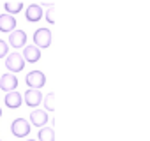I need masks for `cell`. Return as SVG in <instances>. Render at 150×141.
Segmentation results:
<instances>
[{
	"label": "cell",
	"instance_id": "6",
	"mask_svg": "<svg viewBox=\"0 0 150 141\" xmlns=\"http://www.w3.org/2000/svg\"><path fill=\"white\" fill-rule=\"evenodd\" d=\"M25 99V102H27V106H30V108H37L41 102H42V94L39 92V90H32V88H27V92H25V95H23Z\"/></svg>",
	"mask_w": 150,
	"mask_h": 141
},
{
	"label": "cell",
	"instance_id": "17",
	"mask_svg": "<svg viewBox=\"0 0 150 141\" xmlns=\"http://www.w3.org/2000/svg\"><path fill=\"white\" fill-rule=\"evenodd\" d=\"M46 21L50 25L55 23V7H48V13H46Z\"/></svg>",
	"mask_w": 150,
	"mask_h": 141
},
{
	"label": "cell",
	"instance_id": "18",
	"mask_svg": "<svg viewBox=\"0 0 150 141\" xmlns=\"http://www.w3.org/2000/svg\"><path fill=\"white\" fill-rule=\"evenodd\" d=\"M27 141H37V139H30V137H28V139H27Z\"/></svg>",
	"mask_w": 150,
	"mask_h": 141
},
{
	"label": "cell",
	"instance_id": "3",
	"mask_svg": "<svg viewBox=\"0 0 150 141\" xmlns=\"http://www.w3.org/2000/svg\"><path fill=\"white\" fill-rule=\"evenodd\" d=\"M25 83H27L28 88H32V90H39L41 87L46 85V76L41 73V70H32V73L27 74Z\"/></svg>",
	"mask_w": 150,
	"mask_h": 141
},
{
	"label": "cell",
	"instance_id": "4",
	"mask_svg": "<svg viewBox=\"0 0 150 141\" xmlns=\"http://www.w3.org/2000/svg\"><path fill=\"white\" fill-rule=\"evenodd\" d=\"M30 123L25 120V118H16L13 123H11V132L14 137H27L28 132H30Z\"/></svg>",
	"mask_w": 150,
	"mask_h": 141
},
{
	"label": "cell",
	"instance_id": "2",
	"mask_svg": "<svg viewBox=\"0 0 150 141\" xmlns=\"http://www.w3.org/2000/svg\"><path fill=\"white\" fill-rule=\"evenodd\" d=\"M6 67L11 70V74L20 73V70H23V67H25V60H23V56L20 53L13 51L11 55L6 56Z\"/></svg>",
	"mask_w": 150,
	"mask_h": 141
},
{
	"label": "cell",
	"instance_id": "12",
	"mask_svg": "<svg viewBox=\"0 0 150 141\" xmlns=\"http://www.w3.org/2000/svg\"><path fill=\"white\" fill-rule=\"evenodd\" d=\"M21 56H23V60H27L28 63H35V62L41 58V49L35 48V46H25Z\"/></svg>",
	"mask_w": 150,
	"mask_h": 141
},
{
	"label": "cell",
	"instance_id": "11",
	"mask_svg": "<svg viewBox=\"0 0 150 141\" xmlns=\"http://www.w3.org/2000/svg\"><path fill=\"white\" fill-rule=\"evenodd\" d=\"M4 102H6L7 108H11V109H18V108L21 106V102H23V95L18 94L16 90H14V92H7Z\"/></svg>",
	"mask_w": 150,
	"mask_h": 141
},
{
	"label": "cell",
	"instance_id": "10",
	"mask_svg": "<svg viewBox=\"0 0 150 141\" xmlns=\"http://www.w3.org/2000/svg\"><path fill=\"white\" fill-rule=\"evenodd\" d=\"M13 30H16V18L11 14H0V32L11 34Z\"/></svg>",
	"mask_w": 150,
	"mask_h": 141
},
{
	"label": "cell",
	"instance_id": "19",
	"mask_svg": "<svg viewBox=\"0 0 150 141\" xmlns=\"http://www.w3.org/2000/svg\"><path fill=\"white\" fill-rule=\"evenodd\" d=\"M2 113H4V111H2V108H0V116H2Z\"/></svg>",
	"mask_w": 150,
	"mask_h": 141
},
{
	"label": "cell",
	"instance_id": "13",
	"mask_svg": "<svg viewBox=\"0 0 150 141\" xmlns=\"http://www.w3.org/2000/svg\"><path fill=\"white\" fill-rule=\"evenodd\" d=\"M37 141H55L53 127H41L39 134H37Z\"/></svg>",
	"mask_w": 150,
	"mask_h": 141
},
{
	"label": "cell",
	"instance_id": "7",
	"mask_svg": "<svg viewBox=\"0 0 150 141\" xmlns=\"http://www.w3.org/2000/svg\"><path fill=\"white\" fill-rule=\"evenodd\" d=\"M48 120H50V116H48L46 111H42V109H34V111L30 113V122H28V123H32L34 127H44V125L48 123Z\"/></svg>",
	"mask_w": 150,
	"mask_h": 141
},
{
	"label": "cell",
	"instance_id": "15",
	"mask_svg": "<svg viewBox=\"0 0 150 141\" xmlns=\"http://www.w3.org/2000/svg\"><path fill=\"white\" fill-rule=\"evenodd\" d=\"M44 109L46 111H55V94H48L44 97Z\"/></svg>",
	"mask_w": 150,
	"mask_h": 141
},
{
	"label": "cell",
	"instance_id": "1",
	"mask_svg": "<svg viewBox=\"0 0 150 141\" xmlns=\"http://www.w3.org/2000/svg\"><path fill=\"white\" fill-rule=\"evenodd\" d=\"M32 39H34V42H35V44H34L35 48H39V49L42 48V49H44V48H48V46L51 44V30H50V28H37V30L34 32V37H32Z\"/></svg>",
	"mask_w": 150,
	"mask_h": 141
},
{
	"label": "cell",
	"instance_id": "16",
	"mask_svg": "<svg viewBox=\"0 0 150 141\" xmlns=\"http://www.w3.org/2000/svg\"><path fill=\"white\" fill-rule=\"evenodd\" d=\"M9 55V44L4 41V39H0V58L2 56H7Z\"/></svg>",
	"mask_w": 150,
	"mask_h": 141
},
{
	"label": "cell",
	"instance_id": "14",
	"mask_svg": "<svg viewBox=\"0 0 150 141\" xmlns=\"http://www.w3.org/2000/svg\"><path fill=\"white\" fill-rule=\"evenodd\" d=\"M4 9H6V14H16L20 11H23V2H20V0H16V2H6L4 4Z\"/></svg>",
	"mask_w": 150,
	"mask_h": 141
},
{
	"label": "cell",
	"instance_id": "9",
	"mask_svg": "<svg viewBox=\"0 0 150 141\" xmlns=\"http://www.w3.org/2000/svg\"><path fill=\"white\" fill-rule=\"evenodd\" d=\"M25 18H27V21H30V23L39 21V20L42 18V7H41L39 4H30V6L25 9Z\"/></svg>",
	"mask_w": 150,
	"mask_h": 141
},
{
	"label": "cell",
	"instance_id": "20",
	"mask_svg": "<svg viewBox=\"0 0 150 141\" xmlns=\"http://www.w3.org/2000/svg\"><path fill=\"white\" fill-rule=\"evenodd\" d=\"M0 141H2V139H0Z\"/></svg>",
	"mask_w": 150,
	"mask_h": 141
},
{
	"label": "cell",
	"instance_id": "5",
	"mask_svg": "<svg viewBox=\"0 0 150 141\" xmlns=\"http://www.w3.org/2000/svg\"><path fill=\"white\" fill-rule=\"evenodd\" d=\"M25 42H27V34H25L23 30H13V32L9 34V41H7V44H11L14 49H18V48H25Z\"/></svg>",
	"mask_w": 150,
	"mask_h": 141
},
{
	"label": "cell",
	"instance_id": "8",
	"mask_svg": "<svg viewBox=\"0 0 150 141\" xmlns=\"http://www.w3.org/2000/svg\"><path fill=\"white\" fill-rule=\"evenodd\" d=\"M16 87H18V78H16L14 74L7 73V74H4L2 78H0V88H2V90H6V92H14Z\"/></svg>",
	"mask_w": 150,
	"mask_h": 141
}]
</instances>
